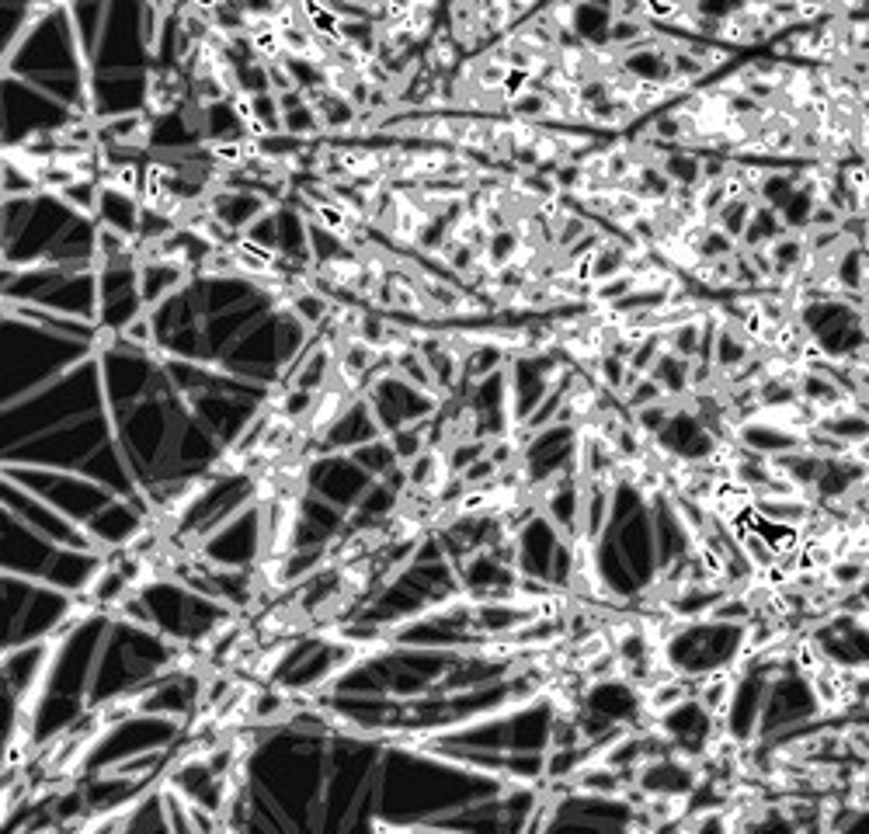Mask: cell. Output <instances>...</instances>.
Returning <instances> with one entry per match:
<instances>
[{
	"label": "cell",
	"mask_w": 869,
	"mask_h": 834,
	"mask_svg": "<svg viewBox=\"0 0 869 834\" xmlns=\"http://www.w3.org/2000/svg\"><path fill=\"white\" fill-rule=\"evenodd\" d=\"M143 199L133 192H122V188L101 185V202H98V226H112V230L126 233V237L140 240L143 230Z\"/></svg>",
	"instance_id": "6da1fadb"
},
{
	"label": "cell",
	"mask_w": 869,
	"mask_h": 834,
	"mask_svg": "<svg viewBox=\"0 0 869 834\" xmlns=\"http://www.w3.org/2000/svg\"><path fill=\"white\" fill-rule=\"evenodd\" d=\"M612 4H578L567 7V28L584 49H609L612 28Z\"/></svg>",
	"instance_id": "7a4b0ae2"
},
{
	"label": "cell",
	"mask_w": 869,
	"mask_h": 834,
	"mask_svg": "<svg viewBox=\"0 0 869 834\" xmlns=\"http://www.w3.org/2000/svg\"><path fill=\"white\" fill-rule=\"evenodd\" d=\"M310 105L317 108L320 122H324V133H352L359 126V108L338 91V87H327V91L313 94Z\"/></svg>",
	"instance_id": "3957f363"
},
{
	"label": "cell",
	"mask_w": 869,
	"mask_h": 834,
	"mask_svg": "<svg viewBox=\"0 0 869 834\" xmlns=\"http://www.w3.org/2000/svg\"><path fill=\"white\" fill-rule=\"evenodd\" d=\"M282 303H286V310L296 320H303L310 331H317L320 324H327V320L334 317L331 299H327L320 289H313V285H296V289H292Z\"/></svg>",
	"instance_id": "277c9868"
},
{
	"label": "cell",
	"mask_w": 869,
	"mask_h": 834,
	"mask_svg": "<svg viewBox=\"0 0 869 834\" xmlns=\"http://www.w3.org/2000/svg\"><path fill=\"white\" fill-rule=\"evenodd\" d=\"M661 171L675 188H703V153L689 146H671L661 160Z\"/></svg>",
	"instance_id": "5b68a950"
},
{
	"label": "cell",
	"mask_w": 869,
	"mask_h": 834,
	"mask_svg": "<svg viewBox=\"0 0 869 834\" xmlns=\"http://www.w3.org/2000/svg\"><path fill=\"white\" fill-rule=\"evenodd\" d=\"M783 233H790V226L783 223V212L758 202L755 216H751L748 230H744V237H741V247L744 251H751V247H769L772 240H779Z\"/></svg>",
	"instance_id": "8992f818"
},
{
	"label": "cell",
	"mask_w": 869,
	"mask_h": 834,
	"mask_svg": "<svg viewBox=\"0 0 869 834\" xmlns=\"http://www.w3.org/2000/svg\"><path fill=\"white\" fill-rule=\"evenodd\" d=\"M522 251H525V237L518 226H508V230L501 233H491V240H487L484 247V265L491 268V272H501V268H511L522 261Z\"/></svg>",
	"instance_id": "52a82bcc"
},
{
	"label": "cell",
	"mask_w": 869,
	"mask_h": 834,
	"mask_svg": "<svg viewBox=\"0 0 869 834\" xmlns=\"http://www.w3.org/2000/svg\"><path fill=\"white\" fill-rule=\"evenodd\" d=\"M689 365H692L689 358H682V355H675V351L664 348V355L657 358L651 376L664 386V393H668L671 400H685L689 397Z\"/></svg>",
	"instance_id": "ba28073f"
},
{
	"label": "cell",
	"mask_w": 869,
	"mask_h": 834,
	"mask_svg": "<svg viewBox=\"0 0 869 834\" xmlns=\"http://www.w3.org/2000/svg\"><path fill=\"white\" fill-rule=\"evenodd\" d=\"M505 108L511 112V119L529 122V126H539V122H546V119H557V105H553V98L536 84H532L529 91L518 94L515 101H508Z\"/></svg>",
	"instance_id": "9c48e42d"
},
{
	"label": "cell",
	"mask_w": 869,
	"mask_h": 834,
	"mask_svg": "<svg viewBox=\"0 0 869 834\" xmlns=\"http://www.w3.org/2000/svg\"><path fill=\"white\" fill-rule=\"evenodd\" d=\"M755 206H758L755 199H748V195H737V199H730L727 206L717 212L713 226H717V230H724L730 240H737V244H741L744 230H748L751 216H755Z\"/></svg>",
	"instance_id": "30bf717a"
},
{
	"label": "cell",
	"mask_w": 869,
	"mask_h": 834,
	"mask_svg": "<svg viewBox=\"0 0 869 834\" xmlns=\"http://www.w3.org/2000/svg\"><path fill=\"white\" fill-rule=\"evenodd\" d=\"M664 334V345H668V351H675V355L682 358H699V345H703V317L696 320H682V324L668 327Z\"/></svg>",
	"instance_id": "8fae6325"
},
{
	"label": "cell",
	"mask_w": 869,
	"mask_h": 834,
	"mask_svg": "<svg viewBox=\"0 0 869 834\" xmlns=\"http://www.w3.org/2000/svg\"><path fill=\"white\" fill-rule=\"evenodd\" d=\"M678 404H682V400H671V397L668 400H657V404H651V407H640V411H633L630 421L637 424L640 435H644V438H657L671 424V417H675Z\"/></svg>",
	"instance_id": "7c38bea8"
},
{
	"label": "cell",
	"mask_w": 869,
	"mask_h": 834,
	"mask_svg": "<svg viewBox=\"0 0 869 834\" xmlns=\"http://www.w3.org/2000/svg\"><path fill=\"white\" fill-rule=\"evenodd\" d=\"M282 133L296 136V139H303V143H306V136H320V133H324V122H320L317 108H313L310 101H306V105L289 108V112L282 115Z\"/></svg>",
	"instance_id": "4fadbf2b"
},
{
	"label": "cell",
	"mask_w": 869,
	"mask_h": 834,
	"mask_svg": "<svg viewBox=\"0 0 869 834\" xmlns=\"http://www.w3.org/2000/svg\"><path fill=\"white\" fill-rule=\"evenodd\" d=\"M664 334L661 331H654V334H644V338L637 341V348H633V355H630V369L633 372H640V376H651V369L657 365V358L664 355Z\"/></svg>",
	"instance_id": "5bb4252c"
},
{
	"label": "cell",
	"mask_w": 869,
	"mask_h": 834,
	"mask_svg": "<svg viewBox=\"0 0 869 834\" xmlns=\"http://www.w3.org/2000/svg\"><path fill=\"white\" fill-rule=\"evenodd\" d=\"M657 400H668V393H664V386L657 383L654 376H640L637 386H630V390L623 393V407L626 411H640V407H651L657 404Z\"/></svg>",
	"instance_id": "9a60e30c"
},
{
	"label": "cell",
	"mask_w": 869,
	"mask_h": 834,
	"mask_svg": "<svg viewBox=\"0 0 869 834\" xmlns=\"http://www.w3.org/2000/svg\"><path fill=\"white\" fill-rule=\"evenodd\" d=\"M842 219H845V212H838L831 202L821 199L814 206V212H810V223H807V230H803V233H810V230H842Z\"/></svg>",
	"instance_id": "2e32d148"
},
{
	"label": "cell",
	"mask_w": 869,
	"mask_h": 834,
	"mask_svg": "<svg viewBox=\"0 0 869 834\" xmlns=\"http://www.w3.org/2000/svg\"><path fill=\"white\" fill-rule=\"evenodd\" d=\"M852 456L863 459V463L869 466V438H863V442H859V445H852Z\"/></svg>",
	"instance_id": "e0dca14e"
}]
</instances>
